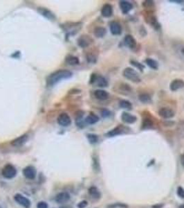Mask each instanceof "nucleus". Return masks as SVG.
Here are the masks:
<instances>
[{
    "label": "nucleus",
    "instance_id": "nucleus-15",
    "mask_svg": "<svg viewBox=\"0 0 184 208\" xmlns=\"http://www.w3.org/2000/svg\"><path fill=\"white\" fill-rule=\"evenodd\" d=\"M126 130H127L128 129L125 128V126H118L116 128H114V129L111 130L109 131V132L107 133L106 135H107L108 137H114V136H116V135L122 134V133H125V131Z\"/></svg>",
    "mask_w": 184,
    "mask_h": 208
},
{
    "label": "nucleus",
    "instance_id": "nucleus-19",
    "mask_svg": "<svg viewBox=\"0 0 184 208\" xmlns=\"http://www.w3.org/2000/svg\"><path fill=\"white\" fill-rule=\"evenodd\" d=\"M94 96L96 99H99L100 101H105L109 98V93L105 90H97L94 92Z\"/></svg>",
    "mask_w": 184,
    "mask_h": 208
},
{
    "label": "nucleus",
    "instance_id": "nucleus-6",
    "mask_svg": "<svg viewBox=\"0 0 184 208\" xmlns=\"http://www.w3.org/2000/svg\"><path fill=\"white\" fill-rule=\"evenodd\" d=\"M58 122L60 126L66 127V126H69L70 125L71 123V119L70 117L66 113H62L58 116Z\"/></svg>",
    "mask_w": 184,
    "mask_h": 208
},
{
    "label": "nucleus",
    "instance_id": "nucleus-7",
    "mask_svg": "<svg viewBox=\"0 0 184 208\" xmlns=\"http://www.w3.org/2000/svg\"><path fill=\"white\" fill-rule=\"evenodd\" d=\"M23 173L26 178L30 180H33L34 179L35 176H36L37 171L35 167H33L32 166H28L26 167V168L24 169Z\"/></svg>",
    "mask_w": 184,
    "mask_h": 208
},
{
    "label": "nucleus",
    "instance_id": "nucleus-25",
    "mask_svg": "<svg viewBox=\"0 0 184 208\" xmlns=\"http://www.w3.org/2000/svg\"><path fill=\"white\" fill-rule=\"evenodd\" d=\"M98 120H99V118H98L97 115L92 114V113L90 115H89L88 116L86 117V119H85V121L89 124H94L97 123Z\"/></svg>",
    "mask_w": 184,
    "mask_h": 208
},
{
    "label": "nucleus",
    "instance_id": "nucleus-8",
    "mask_svg": "<svg viewBox=\"0 0 184 208\" xmlns=\"http://www.w3.org/2000/svg\"><path fill=\"white\" fill-rule=\"evenodd\" d=\"M159 116L164 119H170L174 116V112L172 110L168 108H162L159 111Z\"/></svg>",
    "mask_w": 184,
    "mask_h": 208
},
{
    "label": "nucleus",
    "instance_id": "nucleus-18",
    "mask_svg": "<svg viewBox=\"0 0 184 208\" xmlns=\"http://www.w3.org/2000/svg\"><path fill=\"white\" fill-rule=\"evenodd\" d=\"M120 8L123 14H127L133 8V5L127 1H121L120 2Z\"/></svg>",
    "mask_w": 184,
    "mask_h": 208
},
{
    "label": "nucleus",
    "instance_id": "nucleus-32",
    "mask_svg": "<svg viewBox=\"0 0 184 208\" xmlns=\"http://www.w3.org/2000/svg\"><path fill=\"white\" fill-rule=\"evenodd\" d=\"M131 64L132 65H134V67H136V68H138V69H140L141 71H143V69H144V65H143L141 63H138L137 61H134V60H131Z\"/></svg>",
    "mask_w": 184,
    "mask_h": 208
},
{
    "label": "nucleus",
    "instance_id": "nucleus-27",
    "mask_svg": "<svg viewBox=\"0 0 184 208\" xmlns=\"http://www.w3.org/2000/svg\"><path fill=\"white\" fill-rule=\"evenodd\" d=\"M145 63H146V64L150 67V68L153 69H158L159 64L155 60L152 59V58H147V59L145 60Z\"/></svg>",
    "mask_w": 184,
    "mask_h": 208
},
{
    "label": "nucleus",
    "instance_id": "nucleus-23",
    "mask_svg": "<svg viewBox=\"0 0 184 208\" xmlns=\"http://www.w3.org/2000/svg\"><path fill=\"white\" fill-rule=\"evenodd\" d=\"M106 29L102 26H98L94 29V35L97 38H102L106 34Z\"/></svg>",
    "mask_w": 184,
    "mask_h": 208
},
{
    "label": "nucleus",
    "instance_id": "nucleus-36",
    "mask_svg": "<svg viewBox=\"0 0 184 208\" xmlns=\"http://www.w3.org/2000/svg\"><path fill=\"white\" fill-rule=\"evenodd\" d=\"M143 5H144L145 7H150V6L154 5V2L152 1H145L143 3Z\"/></svg>",
    "mask_w": 184,
    "mask_h": 208
},
{
    "label": "nucleus",
    "instance_id": "nucleus-16",
    "mask_svg": "<svg viewBox=\"0 0 184 208\" xmlns=\"http://www.w3.org/2000/svg\"><path fill=\"white\" fill-rule=\"evenodd\" d=\"M125 44L129 49H134L136 47V41L133 36L131 35H127L124 39Z\"/></svg>",
    "mask_w": 184,
    "mask_h": 208
},
{
    "label": "nucleus",
    "instance_id": "nucleus-38",
    "mask_svg": "<svg viewBox=\"0 0 184 208\" xmlns=\"http://www.w3.org/2000/svg\"><path fill=\"white\" fill-rule=\"evenodd\" d=\"M0 208H7V206L6 205L5 203L1 199H0Z\"/></svg>",
    "mask_w": 184,
    "mask_h": 208
},
{
    "label": "nucleus",
    "instance_id": "nucleus-26",
    "mask_svg": "<svg viewBox=\"0 0 184 208\" xmlns=\"http://www.w3.org/2000/svg\"><path fill=\"white\" fill-rule=\"evenodd\" d=\"M139 100H140L141 102L143 103H150L152 101L151 96H150L149 94L147 93H143L141 94L138 96Z\"/></svg>",
    "mask_w": 184,
    "mask_h": 208
},
{
    "label": "nucleus",
    "instance_id": "nucleus-28",
    "mask_svg": "<svg viewBox=\"0 0 184 208\" xmlns=\"http://www.w3.org/2000/svg\"><path fill=\"white\" fill-rule=\"evenodd\" d=\"M119 106L121 108H123V109L131 110L132 108V103L127 100H121L119 103Z\"/></svg>",
    "mask_w": 184,
    "mask_h": 208
},
{
    "label": "nucleus",
    "instance_id": "nucleus-30",
    "mask_svg": "<svg viewBox=\"0 0 184 208\" xmlns=\"http://www.w3.org/2000/svg\"><path fill=\"white\" fill-rule=\"evenodd\" d=\"M87 139H88L89 142H90L91 144H96L97 143L98 137L96 135L94 134H88L87 135Z\"/></svg>",
    "mask_w": 184,
    "mask_h": 208
},
{
    "label": "nucleus",
    "instance_id": "nucleus-22",
    "mask_svg": "<svg viewBox=\"0 0 184 208\" xmlns=\"http://www.w3.org/2000/svg\"><path fill=\"white\" fill-rule=\"evenodd\" d=\"M89 194L92 198L96 200H98L101 196L100 191L96 187H91L89 189Z\"/></svg>",
    "mask_w": 184,
    "mask_h": 208
},
{
    "label": "nucleus",
    "instance_id": "nucleus-4",
    "mask_svg": "<svg viewBox=\"0 0 184 208\" xmlns=\"http://www.w3.org/2000/svg\"><path fill=\"white\" fill-rule=\"evenodd\" d=\"M14 199L19 205L25 208H29L31 207V201L26 198L25 196L19 194H17L14 196Z\"/></svg>",
    "mask_w": 184,
    "mask_h": 208
},
{
    "label": "nucleus",
    "instance_id": "nucleus-33",
    "mask_svg": "<svg viewBox=\"0 0 184 208\" xmlns=\"http://www.w3.org/2000/svg\"><path fill=\"white\" fill-rule=\"evenodd\" d=\"M177 195L181 198H184V189L181 187H179L177 189Z\"/></svg>",
    "mask_w": 184,
    "mask_h": 208
},
{
    "label": "nucleus",
    "instance_id": "nucleus-5",
    "mask_svg": "<svg viewBox=\"0 0 184 208\" xmlns=\"http://www.w3.org/2000/svg\"><path fill=\"white\" fill-rule=\"evenodd\" d=\"M90 83H96L98 87H107L108 85V82H107V81L104 77H102V76H97L95 74L92 75Z\"/></svg>",
    "mask_w": 184,
    "mask_h": 208
},
{
    "label": "nucleus",
    "instance_id": "nucleus-34",
    "mask_svg": "<svg viewBox=\"0 0 184 208\" xmlns=\"http://www.w3.org/2000/svg\"><path fill=\"white\" fill-rule=\"evenodd\" d=\"M37 208H48V205L44 201H40L37 203Z\"/></svg>",
    "mask_w": 184,
    "mask_h": 208
},
{
    "label": "nucleus",
    "instance_id": "nucleus-14",
    "mask_svg": "<svg viewBox=\"0 0 184 208\" xmlns=\"http://www.w3.org/2000/svg\"><path fill=\"white\" fill-rule=\"evenodd\" d=\"M101 14L104 17H109L113 14V7L111 4H106L102 6L101 9Z\"/></svg>",
    "mask_w": 184,
    "mask_h": 208
},
{
    "label": "nucleus",
    "instance_id": "nucleus-9",
    "mask_svg": "<svg viewBox=\"0 0 184 208\" xmlns=\"http://www.w3.org/2000/svg\"><path fill=\"white\" fill-rule=\"evenodd\" d=\"M184 87V81L182 79H174L170 85V89L171 91H177Z\"/></svg>",
    "mask_w": 184,
    "mask_h": 208
},
{
    "label": "nucleus",
    "instance_id": "nucleus-41",
    "mask_svg": "<svg viewBox=\"0 0 184 208\" xmlns=\"http://www.w3.org/2000/svg\"><path fill=\"white\" fill-rule=\"evenodd\" d=\"M179 208H184V204L181 205L180 206H179Z\"/></svg>",
    "mask_w": 184,
    "mask_h": 208
},
{
    "label": "nucleus",
    "instance_id": "nucleus-35",
    "mask_svg": "<svg viewBox=\"0 0 184 208\" xmlns=\"http://www.w3.org/2000/svg\"><path fill=\"white\" fill-rule=\"evenodd\" d=\"M87 205H88V203H87V201L86 200H82L81 202H80L78 204V208H85Z\"/></svg>",
    "mask_w": 184,
    "mask_h": 208
},
{
    "label": "nucleus",
    "instance_id": "nucleus-39",
    "mask_svg": "<svg viewBox=\"0 0 184 208\" xmlns=\"http://www.w3.org/2000/svg\"><path fill=\"white\" fill-rule=\"evenodd\" d=\"M181 163L182 164V166L184 167V153L181 155Z\"/></svg>",
    "mask_w": 184,
    "mask_h": 208
},
{
    "label": "nucleus",
    "instance_id": "nucleus-2",
    "mask_svg": "<svg viewBox=\"0 0 184 208\" xmlns=\"http://www.w3.org/2000/svg\"><path fill=\"white\" fill-rule=\"evenodd\" d=\"M123 76L127 79L134 83H139L141 81L139 74L135 69H132L131 67H127L124 69Z\"/></svg>",
    "mask_w": 184,
    "mask_h": 208
},
{
    "label": "nucleus",
    "instance_id": "nucleus-31",
    "mask_svg": "<svg viewBox=\"0 0 184 208\" xmlns=\"http://www.w3.org/2000/svg\"><path fill=\"white\" fill-rule=\"evenodd\" d=\"M178 133L181 137H184V121H181L178 126Z\"/></svg>",
    "mask_w": 184,
    "mask_h": 208
},
{
    "label": "nucleus",
    "instance_id": "nucleus-21",
    "mask_svg": "<svg viewBox=\"0 0 184 208\" xmlns=\"http://www.w3.org/2000/svg\"><path fill=\"white\" fill-rule=\"evenodd\" d=\"M37 11L42 15H43V16H44L46 18H48V19H49V20H53L55 18L54 15H53L50 11L47 10L46 8H39L37 9Z\"/></svg>",
    "mask_w": 184,
    "mask_h": 208
},
{
    "label": "nucleus",
    "instance_id": "nucleus-24",
    "mask_svg": "<svg viewBox=\"0 0 184 208\" xmlns=\"http://www.w3.org/2000/svg\"><path fill=\"white\" fill-rule=\"evenodd\" d=\"M65 61L70 65H76L80 63V60L78 57L74 56H68L65 59Z\"/></svg>",
    "mask_w": 184,
    "mask_h": 208
},
{
    "label": "nucleus",
    "instance_id": "nucleus-37",
    "mask_svg": "<svg viewBox=\"0 0 184 208\" xmlns=\"http://www.w3.org/2000/svg\"><path fill=\"white\" fill-rule=\"evenodd\" d=\"M109 115H110V112H109V110H102V116L103 117H109Z\"/></svg>",
    "mask_w": 184,
    "mask_h": 208
},
{
    "label": "nucleus",
    "instance_id": "nucleus-20",
    "mask_svg": "<svg viewBox=\"0 0 184 208\" xmlns=\"http://www.w3.org/2000/svg\"><path fill=\"white\" fill-rule=\"evenodd\" d=\"M69 198H70V195L67 192H62L56 196L55 201L58 203H64L67 202Z\"/></svg>",
    "mask_w": 184,
    "mask_h": 208
},
{
    "label": "nucleus",
    "instance_id": "nucleus-29",
    "mask_svg": "<svg viewBox=\"0 0 184 208\" xmlns=\"http://www.w3.org/2000/svg\"><path fill=\"white\" fill-rule=\"evenodd\" d=\"M153 126V122L149 118H145L143 121V127L144 128H151Z\"/></svg>",
    "mask_w": 184,
    "mask_h": 208
},
{
    "label": "nucleus",
    "instance_id": "nucleus-11",
    "mask_svg": "<svg viewBox=\"0 0 184 208\" xmlns=\"http://www.w3.org/2000/svg\"><path fill=\"white\" fill-rule=\"evenodd\" d=\"M121 119L126 124H134L137 120V117L129 112H123L121 115Z\"/></svg>",
    "mask_w": 184,
    "mask_h": 208
},
{
    "label": "nucleus",
    "instance_id": "nucleus-17",
    "mask_svg": "<svg viewBox=\"0 0 184 208\" xmlns=\"http://www.w3.org/2000/svg\"><path fill=\"white\" fill-rule=\"evenodd\" d=\"M91 38L89 37V35H82L81 37H80L79 39H78V45L80 46L81 47H88L89 44L91 43Z\"/></svg>",
    "mask_w": 184,
    "mask_h": 208
},
{
    "label": "nucleus",
    "instance_id": "nucleus-12",
    "mask_svg": "<svg viewBox=\"0 0 184 208\" xmlns=\"http://www.w3.org/2000/svg\"><path fill=\"white\" fill-rule=\"evenodd\" d=\"M110 31L114 35H118L122 33V26L118 22H111L110 24Z\"/></svg>",
    "mask_w": 184,
    "mask_h": 208
},
{
    "label": "nucleus",
    "instance_id": "nucleus-40",
    "mask_svg": "<svg viewBox=\"0 0 184 208\" xmlns=\"http://www.w3.org/2000/svg\"><path fill=\"white\" fill-rule=\"evenodd\" d=\"M163 205H155V206H153V207L154 208H161V207H162Z\"/></svg>",
    "mask_w": 184,
    "mask_h": 208
},
{
    "label": "nucleus",
    "instance_id": "nucleus-3",
    "mask_svg": "<svg viewBox=\"0 0 184 208\" xmlns=\"http://www.w3.org/2000/svg\"><path fill=\"white\" fill-rule=\"evenodd\" d=\"M16 169L11 164L6 165L2 170V175L7 179H11V178H14L16 176Z\"/></svg>",
    "mask_w": 184,
    "mask_h": 208
},
{
    "label": "nucleus",
    "instance_id": "nucleus-13",
    "mask_svg": "<svg viewBox=\"0 0 184 208\" xmlns=\"http://www.w3.org/2000/svg\"><path fill=\"white\" fill-rule=\"evenodd\" d=\"M175 54L178 58L184 61V43H177L174 46Z\"/></svg>",
    "mask_w": 184,
    "mask_h": 208
},
{
    "label": "nucleus",
    "instance_id": "nucleus-10",
    "mask_svg": "<svg viewBox=\"0 0 184 208\" xmlns=\"http://www.w3.org/2000/svg\"><path fill=\"white\" fill-rule=\"evenodd\" d=\"M28 135H23L22 136H20L17 138L15 139L11 142V145L15 146V147H19V146H23L24 144L27 142L28 140Z\"/></svg>",
    "mask_w": 184,
    "mask_h": 208
},
{
    "label": "nucleus",
    "instance_id": "nucleus-1",
    "mask_svg": "<svg viewBox=\"0 0 184 208\" xmlns=\"http://www.w3.org/2000/svg\"><path fill=\"white\" fill-rule=\"evenodd\" d=\"M72 73L69 70L61 69L55 72L54 73L51 74L47 78V84L49 85H54L59 81L63 80V79H67L71 77Z\"/></svg>",
    "mask_w": 184,
    "mask_h": 208
}]
</instances>
